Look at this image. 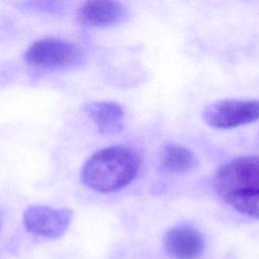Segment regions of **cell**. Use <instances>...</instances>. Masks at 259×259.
<instances>
[{"mask_svg": "<svg viewBox=\"0 0 259 259\" xmlns=\"http://www.w3.org/2000/svg\"><path fill=\"white\" fill-rule=\"evenodd\" d=\"M73 212L65 207H52L47 205H31L23 212V226L25 230L35 236L47 239H59L69 229Z\"/></svg>", "mask_w": 259, "mask_h": 259, "instance_id": "cell-5", "label": "cell"}, {"mask_svg": "<svg viewBox=\"0 0 259 259\" xmlns=\"http://www.w3.org/2000/svg\"><path fill=\"white\" fill-rule=\"evenodd\" d=\"M225 200L237 211L250 218L259 219V189L239 191Z\"/></svg>", "mask_w": 259, "mask_h": 259, "instance_id": "cell-10", "label": "cell"}, {"mask_svg": "<svg viewBox=\"0 0 259 259\" xmlns=\"http://www.w3.org/2000/svg\"><path fill=\"white\" fill-rule=\"evenodd\" d=\"M197 165V158L187 148L171 144L167 145L163 151L161 159V168L166 173L183 174Z\"/></svg>", "mask_w": 259, "mask_h": 259, "instance_id": "cell-9", "label": "cell"}, {"mask_svg": "<svg viewBox=\"0 0 259 259\" xmlns=\"http://www.w3.org/2000/svg\"><path fill=\"white\" fill-rule=\"evenodd\" d=\"M203 236L187 226L175 227L167 232L164 247L169 255L177 259H195L204 249Z\"/></svg>", "mask_w": 259, "mask_h": 259, "instance_id": "cell-6", "label": "cell"}, {"mask_svg": "<svg viewBox=\"0 0 259 259\" xmlns=\"http://www.w3.org/2000/svg\"><path fill=\"white\" fill-rule=\"evenodd\" d=\"M204 122L212 128H234L259 119V101L225 99L207 105L203 112Z\"/></svg>", "mask_w": 259, "mask_h": 259, "instance_id": "cell-4", "label": "cell"}, {"mask_svg": "<svg viewBox=\"0 0 259 259\" xmlns=\"http://www.w3.org/2000/svg\"><path fill=\"white\" fill-rule=\"evenodd\" d=\"M141 166L139 155L126 147H108L94 153L82 168L84 184L98 192H113L130 184Z\"/></svg>", "mask_w": 259, "mask_h": 259, "instance_id": "cell-1", "label": "cell"}, {"mask_svg": "<svg viewBox=\"0 0 259 259\" xmlns=\"http://www.w3.org/2000/svg\"><path fill=\"white\" fill-rule=\"evenodd\" d=\"M83 110L104 135H115L123 127L124 112L122 107L113 101H91Z\"/></svg>", "mask_w": 259, "mask_h": 259, "instance_id": "cell-8", "label": "cell"}, {"mask_svg": "<svg viewBox=\"0 0 259 259\" xmlns=\"http://www.w3.org/2000/svg\"><path fill=\"white\" fill-rule=\"evenodd\" d=\"M124 7L115 1L96 0L84 3L78 12L80 21L89 26L106 27L124 17Z\"/></svg>", "mask_w": 259, "mask_h": 259, "instance_id": "cell-7", "label": "cell"}, {"mask_svg": "<svg viewBox=\"0 0 259 259\" xmlns=\"http://www.w3.org/2000/svg\"><path fill=\"white\" fill-rule=\"evenodd\" d=\"M214 187L224 199L239 191L259 189V156H243L225 164L215 175Z\"/></svg>", "mask_w": 259, "mask_h": 259, "instance_id": "cell-3", "label": "cell"}, {"mask_svg": "<svg viewBox=\"0 0 259 259\" xmlns=\"http://www.w3.org/2000/svg\"><path fill=\"white\" fill-rule=\"evenodd\" d=\"M29 66L38 69H64L78 65L83 58L81 50L61 38H41L27 49L24 55Z\"/></svg>", "mask_w": 259, "mask_h": 259, "instance_id": "cell-2", "label": "cell"}]
</instances>
